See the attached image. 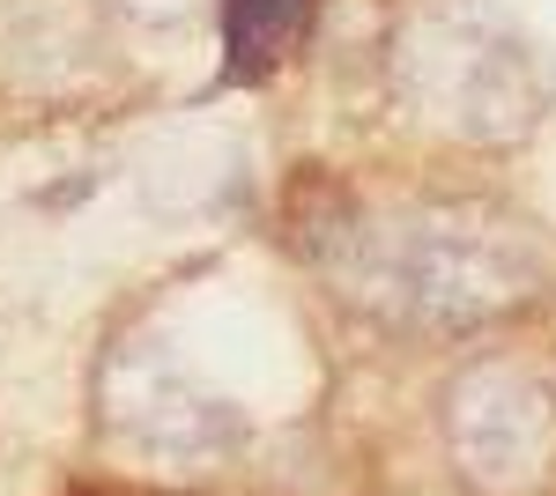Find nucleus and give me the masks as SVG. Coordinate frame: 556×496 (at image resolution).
Returning a JSON list of instances; mask_svg holds the SVG:
<instances>
[{
    "instance_id": "obj_1",
    "label": "nucleus",
    "mask_w": 556,
    "mask_h": 496,
    "mask_svg": "<svg viewBox=\"0 0 556 496\" xmlns=\"http://www.w3.org/2000/svg\"><path fill=\"white\" fill-rule=\"evenodd\" d=\"M312 0H223V23H230V75H260L275 67L290 38L304 30Z\"/></svg>"
}]
</instances>
